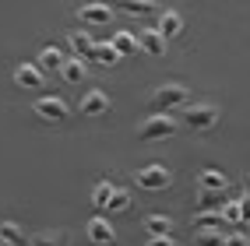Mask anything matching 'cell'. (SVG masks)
<instances>
[{
    "label": "cell",
    "mask_w": 250,
    "mask_h": 246,
    "mask_svg": "<svg viewBox=\"0 0 250 246\" xmlns=\"http://www.w3.org/2000/svg\"><path fill=\"white\" fill-rule=\"evenodd\" d=\"M109 95L106 92H99V88H92V92H85L81 95V102H78V109L85 113V116H106L109 113Z\"/></svg>",
    "instance_id": "8992f818"
},
{
    "label": "cell",
    "mask_w": 250,
    "mask_h": 246,
    "mask_svg": "<svg viewBox=\"0 0 250 246\" xmlns=\"http://www.w3.org/2000/svg\"><path fill=\"white\" fill-rule=\"evenodd\" d=\"M109 46H113L116 53H120V60H124V57H130V53H138V36H134V32H113Z\"/></svg>",
    "instance_id": "9a60e30c"
},
{
    "label": "cell",
    "mask_w": 250,
    "mask_h": 246,
    "mask_svg": "<svg viewBox=\"0 0 250 246\" xmlns=\"http://www.w3.org/2000/svg\"><path fill=\"white\" fill-rule=\"evenodd\" d=\"M134 183H138L141 190H152V193H159V190H166V187L173 183V172L155 162V166H145V169H138V172H134Z\"/></svg>",
    "instance_id": "3957f363"
},
{
    "label": "cell",
    "mask_w": 250,
    "mask_h": 246,
    "mask_svg": "<svg viewBox=\"0 0 250 246\" xmlns=\"http://www.w3.org/2000/svg\"><path fill=\"white\" fill-rule=\"evenodd\" d=\"M92 60L103 63V67H116V63H120V53H116L109 42H95V57Z\"/></svg>",
    "instance_id": "7402d4cb"
},
{
    "label": "cell",
    "mask_w": 250,
    "mask_h": 246,
    "mask_svg": "<svg viewBox=\"0 0 250 246\" xmlns=\"http://www.w3.org/2000/svg\"><path fill=\"white\" fill-rule=\"evenodd\" d=\"M0 246H7V243H4V239H0Z\"/></svg>",
    "instance_id": "f546056e"
},
{
    "label": "cell",
    "mask_w": 250,
    "mask_h": 246,
    "mask_svg": "<svg viewBox=\"0 0 250 246\" xmlns=\"http://www.w3.org/2000/svg\"><path fill=\"white\" fill-rule=\"evenodd\" d=\"M60 77L67 81V85H81V81L88 77V63H85V60H67V63L60 67Z\"/></svg>",
    "instance_id": "2e32d148"
},
{
    "label": "cell",
    "mask_w": 250,
    "mask_h": 246,
    "mask_svg": "<svg viewBox=\"0 0 250 246\" xmlns=\"http://www.w3.org/2000/svg\"><path fill=\"white\" fill-rule=\"evenodd\" d=\"M187 106H190V95H187V88H183V85H162V88L152 92V109H155V113L173 116V113L187 109Z\"/></svg>",
    "instance_id": "6da1fadb"
},
{
    "label": "cell",
    "mask_w": 250,
    "mask_h": 246,
    "mask_svg": "<svg viewBox=\"0 0 250 246\" xmlns=\"http://www.w3.org/2000/svg\"><path fill=\"white\" fill-rule=\"evenodd\" d=\"M106 211H109V215H120V211H130V193H127V190H120V187H113Z\"/></svg>",
    "instance_id": "603a6c76"
},
{
    "label": "cell",
    "mask_w": 250,
    "mask_h": 246,
    "mask_svg": "<svg viewBox=\"0 0 250 246\" xmlns=\"http://www.w3.org/2000/svg\"><path fill=\"white\" fill-rule=\"evenodd\" d=\"M229 201L226 193H208V190H197V211H222V204Z\"/></svg>",
    "instance_id": "44dd1931"
},
{
    "label": "cell",
    "mask_w": 250,
    "mask_h": 246,
    "mask_svg": "<svg viewBox=\"0 0 250 246\" xmlns=\"http://www.w3.org/2000/svg\"><path fill=\"white\" fill-rule=\"evenodd\" d=\"M0 239H4L7 246H28V236L14 222H0Z\"/></svg>",
    "instance_id": "ffe728a7"
},
{
    "label": "cell",
    "mask_w": 250,
    "mask_h": 246,
    "mask_svg": "<svg viewBox=\"0 0 250 246\" xmlns=\"http://www.w3.org/2000/svg\"><path fill=\"white\" fill-rule=\"evenodd\" d=\"M190 222H194V228H222V232H229L219 211H194V218H190Z\"/></svg>",
    "instance_id": "e0dca14e"
},
{
    "label": "cell",
    "mask_w": 250,
    "mask_h": 246,
    "mask_svg": "<svg viewBox=\"0 0 250 246\" xmlns=\"http://www.w3.org/2000/svg\"><path fill=\"white\" fill-rule=\"evenodd\" d=\"M78 18L85 25H109L113 21V7L109 4H81L78 7Z\"/></svg>",
    "instance_id": "ba28073f"
},
{
    "label": "cell",
    "mask_w": 250,
    "mask_h": 246,
    "mask_svg": "<svg viewBox=\"0 0 250 246\" xmlns=\"http://www.w3.org/2000/svg\"><path fill=\"white\" fill-rule=\"evenodd\" d=\"M67 42L74 49V60H92L95 57V39L88 36V32H71Z\"/></svg>",
    "instance_id": "8fae6325"
},
{
    "label": "cell",
    "mask_w": 250,
    "mask_h": 246,
    "mask_svg": "<svg viewBox=\"0 0 250 246\" xmlns=\"http://www.w3.org/2000/svg\"><path fill=\"white\" fill-rule=\"evenodd\" d=\"M134 36H138V49H145L148 57H162L166 53V39L155 28H141V32H134Z\"/></svg>",
    "instance_id": "30bf717a"
},
{
    "label": "cell",
    "mask_w": 250,
    "mask_h": 246,
    "mask_svg": "<svg viewBox=\"0 0 250 246\" xmlns=\"http://www.w3.org/2000/svg\"><path fill=\"white\" fill-rule=\"evenodd\" d=\"M63 63H67V53H63L60 46H46L42 53H39V63H36V67L46 74V71H60Z\"/></svg>",
    "instance_id": "4fadbf2b"
},
{
    "label": "cell",
    "mask_w": 250,
    "mask_h": 246,
    "mask_svg": "<svg viewBox=\"0 0 250 246\" xmlns=\"http://www.w3.org/2000/svg\"><path fill=\"white\" fill-rule=\"evenodd\" d=\"M145 246H176V239L173 236H148Z\"/></svg>",
    "instance_id": "83f0119b"
},
{
    "label": "cell",
    "mask_w": 250,
    "mask_h": 246,
    "mask_svg": "<svg viewBox=\"0 0 250 246\" xmlns=\"http://www.w3.org/2000/svg\"><path fill=\"white\" fill-rule=\"evenodd\" d=\"M197 190H208V193H226L229 190V176L219 169H201L197 172Z\"/></svg>",
    "instance_id": "9c48e42d"
},
{
    "label": "cell",
    "mask_w": 250,
    "mask_h": 246,
    "mask_svg": "<svg viewBox=\"0 0 250 246\" xmlns=\"http://www.w3.org/2000/svg\"><path fill=\"white\" fill-rule=\"evenodd\" d=\"M32 113L42 120V123H60V120H67V102L57 95H42L32 102Z\"/></svg>",
    "instance_id": "277c9868"
},
{
    "label": "cell",
    "mask_w": 250,
    "mask_h": 246,
    "mask_svg": "<svg viewBox=\"0 0 250 246\" xmlns=\"http://www.w3.org/2000/svg\"><path fill=\"white\" fill-rule=\"evenodd\" d=\"M14 85L18 88H42V71L36 63H21V67H14Z\"/></svg>",
    "instance_id": "7c38bea8"
},
{
    "label": "cell",
    "mask_w": 250,
    "mask_h": 246,
    "mask_svg": "<svg viewBox=\"0 0 250 246\" xmlns=\"http://www.w3.org/2000/svg\"><path fill=\"white\" fill-rule=\"evenodd\" d=\"M145 228H148V236H169L173 232V218L169 215H148Z\"/></svg>",
    "instance_id": "d6986e66"
},
{
    "label": "cell",
    "mask_w": 250,
    "mask_h": 246,
    "mask_svg": "<svg viewBox=\"0 0 250 246\" xmlns=\"http://www.w3.org/2000/svg\"><path fill=\"white\" fill-rule=\"evenodd\" d=\"M219 215H222V222H226L229 232H232V228H240V204H236V201H226Z\"/></svg>",
    "instance_id": "cb8c5ba5"
},
{
    "label": "cell",
    "mask_w": 250,
    "mask_h": 246,
    "mask_svg": "<svg viewBox=\"0 0 250 246\" xmlns=\"http://www.w3.org/2000/svg\"><path fill=\"white\" fill-rule=\"evenodd\" d=\"M85 232H88V239H92V243H99V246H113V239H116L113 222H106L103 215H95V218L85 225Z\"/></svg>",
    "instance_id": "52a82bcc"
},
{
    "label": "cell",
    "mask_w": 250,
    "mask_h": 246,
    "mask_svg": "<svg viewBox=\"0 0 250 246\" xmlns=\"http://www.w3.org/2000/svg\"><path fill=\"white\" fill-rule=\"evenodd\" d=\"M173 130H176V120L166 116V113H155V116H148V120L138 127V137H141V141H162V137H169Z\"/></svg>",
    "instance_id": "5b68a950"
},
{
    "label": "cell",
    "mask_w": 250,
    "mask_h": 246,
    "mask_svg": "<svg viewBox=\"0 0 250 246\" xmlns=\"http://www.w3.org/2000/svg\"><path fill=\"white\" fill-rule=\"evenodd\" d=\"M155 32H159L162 39H176L180 32H183V18H180L176 11H166L162 18H159V28H155Z\"/></svg>",
    "instance_id": "5bb4252c"
},
{
    "label": "cell",
    "mask_w": 250,
    "mask_h": 246,
    "mask_svg": "<svg viewBox=\"0 0 250 246\" xmlns=\"http://www.w3.org/2000/svg\"><path fill=\"white\" fill-rule=\"evenodd\" d=\"M226 246H250V239H247L243 232H229V236H226Z\"/></svg>",
    "instance_id": "f1b7e54d"
},
{
    "label": "cell",
    "mask_w": 250,
    "mask_h": 246,
    "mask_svg": "<svg viewBox=\"0 0 250 246\" xmlns=\"http://www.w3.org/2000/svg\"><path fill=\"white\" fill-rule=\"evenodd\" d=\"M28 246H67V232H57V228L36 232V236H28Z\"/></svg>",
    "instance_id": "ac0fdd59"
},
{
    "label": "cell",
    "mask_w": 250,
    "mask_h": 246,
    "mask_svg": "<svg viewBox=\"0 0 250 246\" xmlns=\"http://www.w3.org/2000/svg\"><path fill=\"white\" fill-rule=\"evenodd\" d=\"M124 14H130V18H141V14H152L155 4H148V0H127V4H120Z\"/></svg>",
    "instance_id": "d4e9b609"
},
{
    "label": "cell",
    "mask_w": 250,
    "mask_h": 246,
    "mask_svg": "<svg viewBox=\"0 0 250 246\" xmlns=\"http://www.w3.org/2000/svg\"><path fill=\"white\" fill-rule=\"evenodd\" d=\"M180 120H183V127H190V130H211L215 123H219V109H215L211 102H197V106L180 109Z\"/></svg>",
    "instance_id": "7a4b0ae2"
},
{
    "label": "cell",
    "mask_w": 250,
    "mask_h": 246,
    "mask_svg": "<svg viewBox=\"0 0 250 246\" xmlns=\"http://www.w3.org/2000/svg\"><path fill=\"white\" fill-rule=\"evenodd\" d=\"M236 204H240V225H250V193L247 190L236 197Z\"/></svg>",
    "instance_id": "4316f807"
},
{
    "label": "cell",
    "mask_w": 250,
    "mask_h": 246,
    "mask_svg": "<svg viewBox=\"0 0 250 246\" xmlns=\"http://www.w3.org/2000/svg\"><path fill=\"white\" fill-rule=\"evenodd\" d=\"M109 193H113V183H95V187H92V204H95L99 211H106Z\"/></svg>",
    "instance_id": "484cf974"
}]
</instances>
